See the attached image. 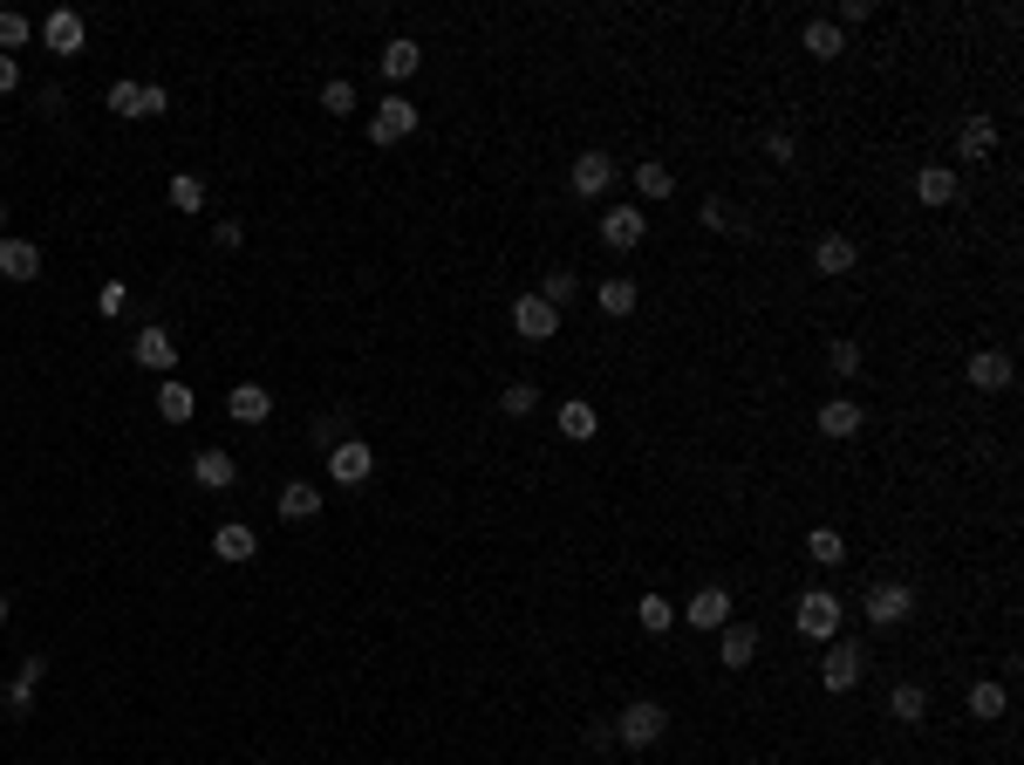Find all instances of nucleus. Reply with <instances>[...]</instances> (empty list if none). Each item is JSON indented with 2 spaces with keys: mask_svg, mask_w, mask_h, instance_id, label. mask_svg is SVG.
I'll return each instance as SVG.
<instances>
[{
  "mask_svg": "<svg viewBox=\"0 0 1024 765\" xmlns=\"http://www.w3.org/2000/svg\"><path fill=\"white\" fill-rule=\"evenodd\" d=\"M212 554L225 560V568H240V560H253V554H260V541H253V526H240V520H225V526L212 533Z\"/></svg>",
  "mask_w": 1024,
  "mask_h": 765,
  "instance_id": "25",
  "label": "nucleus"
},
{
  "mask_svg": "<svg viewBox=\"0 0 1024 765\" xmlns=\"http://www.w3.org/2000/svg\"><path fill=\"white\" fill-rule=\"evenodd\" d=\"M192 411H198V397L185 390V382L164 376V382H158V417H164V424H192Z\"/></svg>",
  "mask_w": 1024,
  "mask_h": 765,
  "instance_id": "30",
  "label": "nucleus"
},
{
  "mask_svg": "<svg viewBox=\"0 0 1024 765\" xmlns=\"http://www.w3.org/2000/svg\"><path fill=\"white\" fill-rule=\"evenodd\" d=\"M800 48H806V56H819V62H840V56H848V35H840V21L813 14L806 28H800Z\"/></svg>",
  "mask_w": 1024,
  "mask_h": 765,
  "instance_id": "20",
  "label": "nucleus"
},
{
  "mask_svg": "<svg viewBox=\"0 0 1024 765\" xmlns=\"http://www.w3.org/2000/svg\"><path fill=\"white\" fill-rule=\"evenodd\" d=\"M683 622L697 629V635H710V629H724V622H731V588H717V581H710V588H697V595L683 602Z\"/></svg>",
  "mask_w": 1024,
  "mask_h": 765,
  "instance_id": "10",
  "label": "nucleus"
},
{
  "mask_svg": "<svg viewBox=\"0 0 1024 765\" xmlns=\"http://www.w3.org/2000/svg\"><path fill=\"white\" fill-rule=\"evenodd\" d=\"M861 670H867V656H861V643H827V656H819V691L827 697H848L854 683H861Z\"/></svg>",
  "mask_w": 1024,
  "mask_h": 765,
  "instance_id": "2",
  "label": "nucleus"
},
{
  "mask_svg": "<svg viewBox=\"0 0 1024 765\" xmlns=\"http://www.w3.org/2000/svg\"><path fill=\"white\" fill-rule=\"evenodd\" d=\"M376 62H382V75H390V83H410V75L424 69V48L410 41V35H397V41H382V56H376Z\"/></svg>",
  "mask_w": 1024,
  "mask_h": 765,
  "instance_id": "23",
  "label": "nucleus"
},
{
  "mask_svg": "<svg viewBox=\"0 0 1024 765\" xmlns=\"http://www.w3.org/2000/svg\"><path fill=\"white\" fill-rule=\"evenodd\" d=\"M956 192H963V185H956V171H950V165H922V171H915V198H922L929 212L956 206Z\"/></svg>",
  "mask_w": 1024,
  "mask_h": 765,
  "instance_id": "19",
  "label": "nucleus"
},
{
  "mask_svg": "<svg viewBox=\"0 0 1024 765\" xmlns=\"http://www.w3.org/2000/svg\"><path fill=\"white\" fill-rule=\"evenodd\" d=\"M137 96H144V83H131V75H123V83L102 89V104H110L117 117H137Z\"/></svg>",
  "mask_w": 1024,
  "mask_h": 765,
  "instance_id": "40",
  "label": "nucleus"
},
{
  "mask_svg": "<svg viewBox=\"0 0 1024 765\" xmlns=\"http://www.w3.org/2000/svg\"><path fill=\"white\" fill-rule=\"evenodd\" d=\"M410 131H417V104H410V96H382L376 104V117H369V144H403Z\"/></svg>",
  "mask_w": 1024,
  "mask_h": 765,
  "instance_id": "6",
  "label": "nucleus"
},
{
  "mask_svg": "<svg viewBox=\"0 0 1024 765\" xmlns=\"http://www.w3.org/2000/svg\"><path fill=\"white\" fill-rule=\"evenodd\" d=\"M131 355L144 369H158V376H171V363H178V342H171V328L164 321H150V328H137V342H131Z\"/></svg>",
  "mask_w": 1024,
  "mask_h": 765,
  "instance_id": "16",
  "label": "nucleus"
},
{
  "mask_svg": "<svg viewBox=\"0 0 1024 765\" xmlns=\"http://www.w3.org/2000/svg\"><path fill=\"white\" fill-rule=\"evenodd\" d=\"M1004 711H1011L1004 683H970V718H977V725H997Z\"/></svg>",
  "mask_w": 1024,
  "mask_h": 765,
  "instance_id": "31",
  "label": "nucleus"
},
{
  "mask_svg": "<svg viewBox=\"0 0 1024 765\" xmlns=\"http://www.w3.org/2000/svg\"><path fill=\"white\" fill-rule=\"evenodd\" d=\"M662 731H670V711H662L656 697H635L622 718H614V738H622V745H635V752H649Z\"/></svg>",
  "mask_w": 1024,
  "mask_h": 765,
  "instance_id": "3",
  "label": "nucleus"
},
{
  "mask_svg": "<svg viewBox=\"0 0 1024 765\" xmlns=\"http://www.w3.org/2000/svg\"><path fill=\"white\" fill-rule=\"evenodd\" d=\"M888 718L894 725H922L929 718V691H922V683H894L888 691Z\"/></svg>",
  "mask_w": 1024,
  "mask_h": 765,
  "instance_id": "27",
  "label": "nucleus"
},
{
  "mask_svg": "<svg viewBox=\"0 0 1024 765\" xmlns=\"http://www.w3.org/2000/svg\"><path fill=\"white\" fill-rule=\"evenodd\" d=\"M827 369H833L840 382H848V376H861V369H867V349H861L854 336H833V342H827Z\"/></svg>",
  "mask_w": 1024,
  "mask_h": 765,
  "instance_id": "32",
  "label": "nucleus"
},
{
  "mask_svg": "<svg viewBox=\"0 0 1024 765\" xmlns=\"http://www.w3.org/2000/svg\"><path fill=\"white\" fill-rule=\"evenodd\" d=\"M0 240H8V206H0Z\"/></svg>",
  "mask_w": 1024,
  "mask_h": 765,
  "instance_id": "50",
  "label": "nucleus"
},
{
  "mask_svg": "<svg viewBox=\"0 0 1024 765\" xmlns=\"http://www.w3.org/2000/svg\"><path fill=\"white\" fill-rule=\"evenodd\" d=\"M813 424H819V438L848 445V438H861V424H867V411H861L854 397H827V403H819V417H813Z\"/></svg>",
  "mask_w": 1024,
  "mask_h": 765,
  "instance_id": "12",
  "label": "nucleus"
},
{
  "mask_svg": "<svg viewBox=\"0 0 1024 765\" xmlns=\"http://www.w3.org/2000/svg\"><path fill=\"white\" fill-rule=\"evenodd\" d=\"M321 110H328V117H349V110H355V83H349V75L321 83Z\"/></svg>",
  "mask_w": 1024,
  "mask_h": 765,
  "instance_id": "38",
  "label": "nucleus"
},
{
  "mask_svg": "<svg viewBox=\"0 0 1024 765\" xmlns=\"http://www.w3.org/2000/svg\"><path fill=\"white\" fill-rule=\"evenodd\" d=\"M123 308H131V288H123V280H102V288H96V315L117 321Z\"/></svg>",
  "mask_w": 1024,
  "mask_h": 765,
  "instance_id": "39",
  "label": "nucleus"
},
{
  "mask_svg": "<svg viewBox=\"0 0 1024 765\" xmlns=\"http://www.w3.org/2000/svg\"><path fill=\"white\" fill-rule=\"evenodd\" d=\"M499 411H505V417H533V411H540V382H505V390H499Z\"/></svg>",
  "mask_w": 1024,
  "mask_h": 765,
  "instance_id": "35",
  "label": "nucleus"
},
{
  "mask_svg": "<svg viewBox=\"0 0 1024 765\" xmlns=\"http://www.w3.org/2000/svg\"><path fill=\"white\" fill-rule=\"evenodd\" d=\"M574 288H581V280H574L568 267H553V274H547V288H540V301H553V308H560V301H574Z\"/></svg>",
  "mask_w": 1024,
  "mask_h": 765,
  "instance_id": "41",
  "label": "nucleus"
},
{
  "mask_svg": "<svg viewBox=\"0 0 1024 765\" xmlns=\"http://www.w3.org/2000/svg\"><path fill=\"white\" fill-rule=\"evenodd\" d=\"M568 185H574V198H601L614 185V158H608V150H581L574 171H568Z\"/></svg>",
  "mask_w": 1024,
  "mask_h": 765,
  "instance_id": "14",
  "label": "nucleus"
},
{
  "mask_svg": "<svg viewBox=\"0 0 1024 765\" xmlns=\"http://www.w3.org/2000/svg\"><path fill=\"white\" fill-rule=\"evenodd\" d=\"M635 192H643V198H656V206H662V198L676 192V171L662 165V158H643V165H635Z\"/></svg>",
  "mask_w": 1024,
  "mask_h": 765,
  "instance_id": "29",
  "label": "nucleus"
},
{
  "mask_svg": "<svg viewBox=\"0 0 1024 765\" xmlns=\"http://www.w3.org/2000/svg\"><path fill=\"white\" fill-rule=\"evenodd\" d=\"M8 89H21V62H14V56H0V96H8Z\"/></svg>",
  "mask_w": 1024,
  "mask_h": 765,
  "instance_id": "49",
  "label": "nucleus"
},
{
  "mask_svg": "<svg viewBox=\"0 0 1024 765\" xmlns=\"http://www.w3.org/2000/svg\"><path fill=\"white\" fill-rule=\"evenodd\" d=\"M512 336H520V342H553L560 336V308L540 301V294H520V301H512Z\"/></svg>",
  "mask_w": 1024,
  "mask_h": 765,
  "instance_id": "5",
  "label": "nucleus"
},
{
  "mask_svg": "<svg viewBox=\"0 0 1024 765\" xmlns=\"http://www.w3.org/2000/svg\"><path fill=\"white\" fill-rule=\"evenodd\" d=\"M635 622H643L649 635H662V629L676 622V602L670 595H643V602H635Z\"/></svg>",
  "mask_w": 1024,
  "mask_h": 765,
  "instance_id": "36",
  "label": "nucleus"
},
{
  "mask_svg": "<svg viewBox=\"0 0 1024 765\" xmlns=\"http://www.w3.org/2000/svg\"><path fill=\"white\" fill-rule=\"evenodd\" d=\"M553 430H560L568 445H587V438L601 430V411H595L587 397H568V403H560V417H553Z\"/></svg>",
  "mask_w": 1024,
  "mask_h": 765,
  "instance_id": "21",
  "label": "nucleus"
},
{
  "mask_svg": "<svg viewBox=\"0 0 1024 765\" xmlns=\"http://www.w3.org/2000/svg\"><path fill=\"white\" fill-rule=\"evenodd\" d=\"M963 376L977 382L984 397H997V390H1011V355H1004V349H977V355L963 363Z\"/></svg>",
  "mask_w": 1024,
  "mask_h": 765,
  "instance_id": "17",
  "label": "nucleus"
},
{
  "mask_svg": "<svg viewBox=\"0 0 1024 765\" xmlns=\"http://www.w3.org/2000/svg\"><path fill=\"white\" fill-rule=\"evenodd\" d=\"M0 629H8V595H0Z\"/></svg>",
  "mask_w": 1024,
  "mask_h": 765,
  "instance_id": "51",
  "label": "nucleus"
},
{
  "mask_svg": "<svg viewBox=\"0 0 1024 765\" xmlns=\"http://www.w3.org/2000/svg\"><path fill=\"white\" fill-rule=\"evenodd\" d=\"M171 110V96L158 89V83H144V96H137V117H164Z\"/></svg>",
  "mask_w": 1024,
  "mask_h": 765,
  "instance_id": "44",
  "label": "nucleus"
},
{
  "mask_svg": "<svg viewBox=\"0 0 1024 765\" xmlns=\"http://www.w3.org/2000/svg\"><path fill=\"white\" fill-rule=\"evenodd\" d=\"M758 622H724V635H717V663H724V670H752L758 663Z\"/></svg>",
  "mask_w": 1024,
  "mask_h": 765,
  "instance_id": "13",
  "label": "nucleus"
},
{
  "mask_svg": "<svg viewBox=\"0 0 1024 765\" xmlns=\"http://www.w3.org/2000/svg\"><path fill=\"white\" fill-rule=\"evenodd\" d=\"M806 560H813V568H840V560H848V541H840L833 526H813L806 533Z\"/></svg>",
  "mask_w": 1024,
  "mask_h": 765,
  "instance_id": "33",
  "label": "nucleus"
},
{
  "mask_svg": "<svg viewBox=\"0 0 1024 765\" xmlns=\"http://www.w3.org/2000/svg\"><path fill=\"white\" fill-rule=\"evenodd\" d=\"M369 472H376V445H369V438H342V445H328V478H336V486H363Z\"/></svg>",
  "mask_w": 1024,
  "mask_h": 765,
  "instance_id": "7",
  "label": "nucleus"
},
{
  "mask_svg": "<svg viewBox=\"0 0 1024 765\" xmlns=\"http://www.w3.org/2000/svg\"><path fill=\"white\" fill-rule=\"evenodd\" d=\"M315 513H321V486H307V478L280 486V520H315Z\"/></svg>",
  "mask_w": 1024,
  "mask_h": 765,
  "instance_id": "28",
  "label": "nucleus"
},
{
  "mask_svg": "<svg viewBox=\"0 0 1024 765\" xmlns=\"http://www.w3.org/2000/svg\"><path fill=\"white\" fill-rule=\"evenodd\" d=\"M649 240V219H643V206H608L601 212V246H614V253H635Z\"/></svg>",
  "mask_w": 1024,
  "mask_h": 765,
  "instance_id": "9",
  "label": "nucleus"
},
{
  "mask_svg": "<svg viewBox=\"0 0 1024 765\" xmlns=\"http://www.w3.org/2000/svg\"><path fill=\"white\" fill-rule=\"evenodd\" d=\"M41 41H48V56H83V41H89V21L75 14V8H56L41 21Z\"/></svg>",
  "mask_w": 1024,
  "mask_h": 765,
  "instance_id": "11",
  "label": "nucleus"
},
{
  "mask_svg": "<svg viewBox=\"0 0 1024 765\" xmlns=\"http://www.w3.org/2000/svg\"><path fill=\"white\" fill-rule=\"evenodd\" d=\"M854 267H861V246H854L848 233H819V240H813V274H819V280H848Z\"/></svg>",
  "mask_w": 1024,
  "mask_h": 765,
  "instance_id": "8",
  "label": "nucleus"
},
{
  "mask_svg": "<svg viewBox=\"0 0 1024 765\" xmlns=\"http://www.w3.org/2000/svg\"><path fill=\"white\" fill-rule=\"evenodd\" d=\"M861 608H867V622H875V629H894V622L915 616V588H909V581H875Z\"/></svg>",
  "mask_w": 1024,
  "mask_h": 765,
  "instance_id": "4",
  "label": "nucleus"
},
{
  "mask_svg": "<svg viewBox=\"0 0 1024 765\" xmlns=\"http://www.w3.org/2000/svg\"><path fill=\"white\" fill-rule=\"evenodd\" d=\"M595 301H601V315H608V321H629V315H635V301H643V288H635L629 274H608Z\"/></svg>",
  "mask_w": 1024,
  "mask_h": 765,
  "instance_id": "24",
  "label": "nucleus"
},
{
  "mask_svg": "<svg viewBox=\"0 0 1024 765\" xmlns=\"http://www.w3.org/2000/svg\"><path fill=\"white\" fill-rule=\"evenodd\" d=\"M240 240H246V233H240V219H219V226H212V246H225V253H233Z\"/></svg>",
  "mask_w": 1024,
  "mask_h": 765,
  "instance_id": "47",
  "label": "nucleus"
},
{
  "mask_svg": "<svg viewBox=\"0 0 1024 765\" xmlns=\"http://www.w3.org/2000/svg\"><path fill=\"white\" fill-rule=\"evenodd\" d=\"M342 438H349V417H342V411L315 424V445H321V451H328V445H342Z\"/></svg>",
  "mask_w": 1024,
  "mask_h": 765,
  "instance_id": "43",
  "label": "nucleus"
},
{
  "mask_svg": "<svg viewBox=\"0 0 1024 765\" xmlns=\"http://www.w3.org/2000/svg\"><path fill=\"white\" fill-rule=\"evenodd\" d=\"M0 274L8 280H41V246L35 240H0Z\"/></svg>",
  "mask_w": 1024,
  "mask_h": 765,
  "instance_id": "26",
  "label": "nucleus"
},
{
  "mask_svg": "<svg viewBox=\"0 0 1024 765\" xmlns=\"http://www.w3.org/2000/svg\"><path fill=\"white\" fill-rule=\"evenodd\" d=\"M225 411H233V424H267L273 417V390H267V382H233Z\"/></svg>",
  "mask_w": 1024,
  "mask_h": 765,
  "instance_id": "22",
  "label": "nucleus"
},
{
  "mask_svg": "<svg viewBox=\"0 0 1024 765\" xmlns=\"http://www.w3.org/2000/svg\"><path fill=\"white\" fill-rule=\"evenodd\" d=\"M164 198H171V212H205V178H192V171H178L171 185H164Z\"/></svg>",
  "mask_w": 1024,
  "mask_h": 765,
  "instance_id": "34",
  "label": "nucleus"
},
{
  "mask_svg": "<svg viewBox=\"0 0 1024 765\" xmlns=\"http://www.w3.org/2000/svg\"><path fill=\"white\" fill-rule=\"evenodd\" d=\"M28 35H35V21H28V14L0 8V56H14V48H28Z\"/></svg>",
  "mask_w": 1024,
  "mask_h": 765,
  "instance_id": "37",
  "label": "nucleus"
},
{
  "mask_svg": "<svg viewBox=\"0 0 1024 765\" xmlns=\"http://www.w3.org/2000/svg\"><path fill=\"white\" fill-rule=\"evenodd\" d=\"M792 629H800L806 643H833L840 635V595L833 588H806L800 602H792Z\"/></svg>",
  "mask_w": 1024,
  "mask_h": 765,
  "instance_id": "1",
  "label": "nucleus"
},
{
  "mask_svg": "<svg viewBox=\"0 0 1024 765\" xmlns=\"http://www.w3.org/2000/svg\"><path fill=\"white\" fill-rule=\"evenodd\" d=\"M704 226H710V233H724V226H731V206H724V198H704Z\"/></svg>",
  "mask_w": 1024,
  "mask_h": 765,
  "instance_id": "45",
  "label": "nucleus"
},
{
  "mask_svg": "<svg viewBox=\"0 0 1024 765\" xmlns=\"http://www.w3.org/2000/svg\"><path fill=\"white\" fill-rule=\"evenodd\" d=\"M765 158H772V165H792V158H800V144H792V131H765Z\"/></svg>",
  "mask_w": 1024,
  "mask_h": 765,
  "instance_id": "42",
  "label": "nucleus"
},
{
  "mask_svg": "<svg viewBox=\"0 0 1024 765\" xmlns=\"http://www.w3.org/2000/svg\"><path fill=\"white\" fill-rule=\"evenodd\" d=\"M8 711H14V718H28V711H35V691H28V683H8Z\"/></svg>",
  "mask_w": 1024,
  "mask_h": 765,
  "instance_id": "46",
  "label": "nucleus"
},
{
  "mask_svg": "<svg viewBox=\"0 0 1024 765\" xmlns=\"http://www.w3.org/2000/svg\"><path fill=\"white\" fill-rule=\"evenodd\" d=\"M41 677H48V656H21V677H14V683H28V691H35Z\"/></svg>",
  "mask_w": 1024,
  "mask_h": 765,
  "instance_id": "48",
  "label": "nucleus"
},
{
  "mask_svg": "<svg viewBox=\"0 0 1024 765\" xmlns=\"http://www.w3.org/2000/svg\"><path fill=\"white\" fill-rule=\"evenodd\" d=\"M192 478H198L205 493H233V486H240V465H233L219 445H205V451L192 458Z\"/></svg>",
  "mask_w": 1024,
  "mask_h": 765,
  "instance_id": "18",
  "label": "nucleus"
},
{
  "mask_svg": "<svg viewBox=\"0 0 1024 765\" xmlns=\"http://www.w3.org/2000/svg\"><path fill=\"white\" fill-rule=\"evenodd\" d=\"M990 150H997V123H990L984 110H970V117L956 123V158H963V165H984Z\"/></svg>",
  "mask_w": 1024,
  "mask_h": 765,
  "instance_id": "15",
  "label": "nucleus"
}]
</instances>
